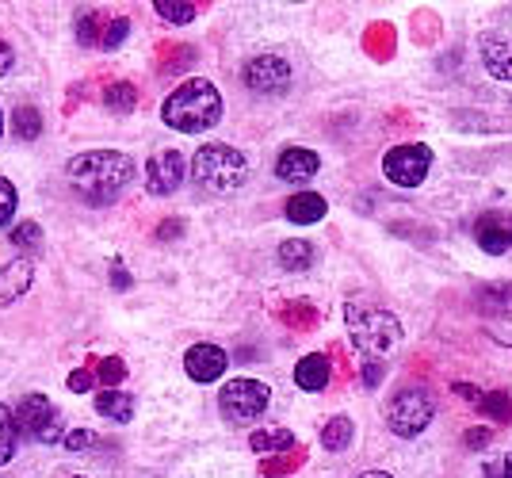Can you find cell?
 <instances>
[{
	"mask_svg": "<svg viewBox=\"0 0 512 478\" xmlns=\"http://www.w3.org/2000/svg\"><path fill=\"white\" fill-rule=\"evenodd\" d=\"M279 264L287 268V272H306L310 264H314V245L310 241H283L279 245Z\"/></svg>",
	"mask_w": 512,
	"mask_h": 478,
	"instance_id": "cell-21",
	"label": "cell"
},
{
	"mask_svg": "<svg viewBox=\"0 0 512 478\" xmlns=\"http://www.w3.org/2000/svg\"><path fill=\"white\" fill-rule=\"evenodd\" d=\"M283 318H287V322H295V326H310V322H314L318 314H314V310H310L306 303H291V306H287V314H283Z\"/></svg>",
	"mask_w": 512,
	"mask_h": 478,
	"instance_id": "cell-35",
	"label": "cell"
},
{
	"mask_svg": "<svg viewBox=\"0 0 512 478\" xmlns=\"http://www.w3.org/2000/svg\"><path fill=\"white\" fill-rule=\"evenodd\" d=\"M12 131H16V138H23V142L39 138V134H43V111L31 108V104H20V108L12 111Z\"/></svg>",
	"mask_w": 512,
	"mask_h": 478,
	"instance_id": "cell-22",
	"label": "cell"
},
{
	"mask_svg": "<svg viewBox=\"0 0 512 478\" xmlns=\"http://www.w3.org/2000/svg\"><path fill=\"white\" fill-rule=\"evenodd\" d=\"M100 35H104V16L100 12H81L77 16V39L85 46H100Z\"/></svg>",
	"mask_w": 512,
	"mask_h": 478,
	"instance_id": "cell-25",
	"label": "cell"
},
{
	"mask_svg": "<svg viewBox=\"0 0 512 478\" xmlns=\"http://www.w3.org/2000/svg\"><path fill=\"white\" fill-rule=\"evenodd\" d=\"M96 413L107 417V421H115V425H123L134 417V398L123 391H100L96 394Z\"/></svg>",
	"mask_w": 512,
	"mask_h": 478,
	"instance_id": "cell-18",
	"label": "cell"
},
{
	"mask_svg": "<svg viewBox=\"0 0 512 478\" xmlns=\"http://www.w3.org/2000/svg\"><path fill=\"white\" fill-rule=\"evenodd\" d=\"M432 417H436V394L428 391L425 383H406V387H398L394 398L386 402V425H390V433L406 436H421L432 425Z\"/></svg>",
	"mask_w": 512,
	"mask_h": 478,
	"instance_id": "cell-5",
	"label": "cell"
},
{
	"mask_svg": "<svg viewBox=\"0 0 512 478\" xmlns=\"http://www.w3.org/2000/svg\"><path fill=\"white\" fill-rule=\"evenodd\" d=\"M184 153L176 150H161L157 157H150V169H146V180H150V192L153 196H172L180 184H184Z\"/></svg>",
	"mask_w": 512,
	"mask_h": 478,
	"instance_id": "cell-11",
	"label": "cell"
},
{
	"mask_svg": "<svg viewBox=\"0 0 512 478\" xmlns=\"http://www.w3.org/2000/svg\"><path fill=\"white\" fill-rule=\"evenodd\" d=\"M62 440H65V448H69V452H85V448L96 444V436L88 433V429H73V433H65Z\"/></svg>",
	"mask_w": 512,
	"mask_h": 478,
	"instance_id": "cell-33",
	"label": "cell"
},
{
	"mask_svg": "<svg viewBox=\"0 0 512 478\" xmlns=\"http://www.w3.org/2000/svg\"><path fill=\"white\" fill-rule=\"evenodd\" d=\"M291 444H295V436L287 429H260V433L249 436L253 452H279V448H291Z\"/></svg>",
	"mask_w": 512,
	"mask_h": 478,
	"instance_id": "cell-24",
	"label": "cell"
},
{
	"mask_svg": "<svg viewBox=\"0 0 512 478\" xmlns=\"http://www.w3.org/2000/svg\"><path fill=\"white\" fill-rule=\"evenodd\" d=\"M161 119L165 127L180 134H199V131H211L214 123L222 119V92L203 81V77H192L184 85L165 96L161 104Z\"/></svg>",
	"mask_w": 512,
	"mask_h": 478,
	"instance_id": "cell-2",
	"label": "cell"
},
{
	"mask_svg": "<svg viewBox=\"0 0 512 478\" xmlns=\"http://www.w3.org/2000/svg\"><path fill=\"white\" fill-rule=\"evenodd\" d=\"M16 448H20V429H16V417H12V410H8V406H0V467H4V463H12Z\"/></svg>",
	"mask_w": 512,
	"mask_h": 478,
	"instance_id": "cell-23",
	"label": "cell"
},
{
	"mask_svg": "<svg viewBox=\"0 0 512 478\" xmlns=\"http://www.w3.org/2000/svg\"><path fill=\"white\" fill-rule=\"evenodd\" d=\"M192 176L199 188L218 192V196H230V192H237V188L245 184L249 161H245V153L234 150V146H226V142H207V146L195 150Z\"/></svg>",
	"mask_w": 512,
	"mask_h": 478,
	"instance_id": "cell-4",
	"label": "cell"
},
{
	"mask_svg": "<svg viewBox=\"0 0 512 478\" xmlns=\"http://www.w3.org/2000/svg\"><path fill=\"white\" fill-rule=\"evenodd\" d=\"M230 368V356H226V348L211 345V341H199L184 352V371L192 375L195 383H214V379H222Z\"/></svg>",
	"mask_w": 512,
	"mask_h": 478,
	"instance_id": "cell-10",
	"label": "cell"
},
{
	"mask_svg": "<svg viewBox=\"0 0 512 478\" xmlns=\"http://www.w3.org/2000/svg\"><path fill=\"white\" fill-rule=\"evenodd\" d=\"M352 433H356L352 417H329L325 429H321V448L325 452H344L352 444Z\"/></svg>",
	"mask_w": 512,
	"mask_h": 478,
	"instance_id": "cell-19",
	"label": "cell"
},
{
	"mask_svg": "<svg viewBox=\"0 0 512 478\" xmlns=\"http://www.w3.org/2000/svg\"><path fill=\"white\" fill-rule=\"evenodd\" d=\"M482 413H490L497 421H512V406H509V394H482V402H474Z\"/></svg>",
	"mask_w": 512,
	"mask_h": 478,
	"instance_id": "cell-28",
	"label": "cell"
},
{
	"mask_svg": "<svg viewBox=\"0 0 512 478\" xmlns=\"http://www.w3.org/2000/svg\"><path fill=\"white\" fill-rule=\"evenodd\" d=\"M428 169H432V150H428L425 142H402V146L386 150L383 157L386 180L398 184V188H421Z\"/></svg>",
	"mask_w": 512,
	"mask_h": 478,
	"instance_id": "cell-8",
	"label": "cell"
},
{
	"mask_svg": "<svg viewBox=\"0 0 512 478\" xmlns=\"http://www.w3.org/2000/svg\"><path fill=\"white\" fill-rule=\"evenodd\" d=\"M65 180L77 199H85L92 207H107L127 192V184L134 180V161L119 150H88L69 161Z\"/></svg>",
	"mask_w": 512,
	"mask_h": 478,
	"instance_id": "cell-1",
	"label": "cell"
},
{
	"mask_svg": "<svg viewBox=\"0 0 512 478\" xmlns=\"http://www.w3.org/2000/svg\"><path fill=\"white\" fill-rule=\"evenodd\" d=\"M321 169V157L314 150H306V146H287V150L276 157V176L283 184H306V180H314Z\"/></svg>",
	"mask_w": 512,
	"mask_h": 478,
	"instance_id": "cell-12",
	"label": "cell"
},
{
	"mask_svg": "<svg viewBox=\"0 0 512 478\" xmlns=\"http://www.w3.org/2000/svg\"><path fill=\"white\" fill-rule=\"evenodd\" d=\"M31 280H35V268L31 261H12L0 268V306H12L20 295L31 291Z\"/></svg>",
	"mask_w": 512,
	"mask_h": 478,
	"instance_id": "cell-14",
	"label": "cell"
},
{
	"mask_svg": "<svg viewBox=\"0 0 512 478\" xmlns=\"http://www.w3.org/2000/svg\"><path fill=\"white\" fill-rule=\"evenodd\" d=\"M12 417H16V429L35 436L39 444H58L65 436L62 410L46 394H27V398H20V406L12 410Z\"/></svg>",
	"mask_w": 512,
	"mask_h": 478,
	"instance_id": "cell-7",
	"label": "cell"
},
{
	"mask_svg": "<svg viewBox=\"0 0 512 478\" xmlns=\"http://www.w3.org/2000/svg\"><path fill=\"white\" fill-rule=\"evenodd\" d=\"M100 371H92L100 383H107V387H115V383H123V375H127V364L119 360V356H107V360H100L96 364Z\"/></svg>",
	"mask_w": 512,
	"mask_h": 478,
	"instance_id": "cell-29",
	"label": "cell"
},
{
	"mask_svg": "<svg viewBox=\"0 0 512 478\" xmlns=\"http://www.w3.org/2000/svg\"><path fill=\"white\" fill-rule=\"evenodd\" d=\"M180 230H184V222H176V218H172V222H165V226L157 230V238H161V241H169V238H176Z\"/></svg>",
	"mask_w": 512,
	"mask_h": 478,
	"instance_id": "cell-41",
	"label": "cell"
},
{
	"mask_svg": "<svg viewBox=\"0 0 512 478\" xmlns=\"http://www.w3.org/2000/svg\"><path fill=\"white\" fill-rule=\"evenodd\" d=\"M16 203H20V196H16L12 180H8V176H0V226H8V222H12V215H16Z\"/></svg>",
	"mask_w": 512,
	"mask_h": 478,
	"instance_id": "cell-30",
	"label": "cell"
},
{
	"mask_svg": "<svg viewBox=\"0 0 512 478\" xmlns=\"http://www.w3.org/2000/svg\"><path fill=\"white\" fill-rule=\"evenodd\" d=\"M344 326H348L352 345L360 348L367 360H379L402 341V322L390 310H379V306L348 303L344 306Z\"/></svg>",
	"mask_w": 512,
	"mask_h": 478,
	"instance_id": "cell-3",
	"label": "cell"
},
{
	"mask_svg": "<svg viewBox=\"0 0 512 478\" xmlns=\"http://www.w3.org/2000/svg\"><path fill=\"white\" fill-rule=\"evenodd\" d=\"M12 241H16L20 249H43V226L27 218V222H20V226L12 230Z\"/></svg>",
	"mask_w": 512,
	"mask_h": 478,
	"instance_id": "cell-27",
	"label": "cell"
},
{
	"mask_svg": "<svg viewBox=\"0 0 512 478\" xmlns=\"http://www.w3.org/2000/svg\"><path fill=\"white\" fill-rule=\"evenodd\" d=\"M127 31H130V23L123 20V16H115V20H107L104 23V35H100V46L104 50H115V46L127 39Z\"/></svg>",
	"mask_w": 512,
	"mask_h": 478,
	"instance_id": "cell-31",
	"label": "cell"
},
{
	"mask_svg": "<svg viewBox=\"0 0 512 478\" xmlns=\"http://www.w3.org/2000/svg\"><path fill=\"white\" fill-rule=\"evenodd\" d=\"M482 62L493 77L512 81V35H486L482 39Z\"/></svg>",
	"mask_w": 512,
	"mask_h": 478,
	"instance_id": "cell-15",
	"label": "cell"
},
{
	"mask_svg": "<svg viewBox=\"0 0 512 478\" xmlns=\"http://www.w3.org/2000/svg\"><path fill=\"white\" fill-rule=\"evenodd\" d=\"M383 379H386V364H383V360H367V364H363V387H367V391H375Z\"/></svg>",
	"mask_w": 512,
	"mask_h": 478,
	"instance_id": "cell-32",
	"label": "cell"
},
{
	"mask_svg": "<svg viewBox=\"0 0 512 478\" xmlns=\"http://www.w3.org/2000/svg\"><path fill=\"white\" fill-rule=\"evenodd\" d=\"M92 379H96L92 371H73V375H69V391H73V394H85L88 387H92Z\"/></svg>",
	"mask_w": 512,
	"mask_h": 478,
	"instance_id": "cell-36",
	"label": "cell"
},
{
	"mask_svg": "<svg viewBox=\"0 0 512 478\" xmlns=\"http://www.w3.org/2000/svg\"><path fill=\"white\" fill-rule=\"evenodd\" d=\"M153 12L169 23H192L199 8L195 4H180V0H161V4H153Z\"/></svg>",
	"mask_w": 512,
	"mask_h": 478,
	"instance_id": "cell-26",
	"label": "cell"
},
{
	"mask_svg": "<svg viewBox=\"0 0 512 478\" xmlns=\"http://www.w3.org/2000/svg\"><path fill=\"white\" fill-rule=\"evenodd\" d=\"M104 108L115 111V115H130V111L138 108V88L130 85V81H111L104 88Z\"/></svg>",
	"mask_w": 512,
	"mask_h": 478,
	"instance_id": "cell-20",
	"label": "cell"
},
{
	"mask_svg": "<svg viewBox=\"0 0 512 478\" xmlns=\"http://www.w3.org/2000/svg\"><path fill=\"white\" fill-rule=\"evenodd\" d=\"M455 394H463V398H482V394L474 391V387H467V383H459V387H455Z\"/></svg>",
	"mask_w": 512,
	"mask_h": 478,
	"instance_id": "cell-42",
	"label": "cell"
},
{
	"mask_svg": "<svg viewBox=\"0 0 512 478\" xmlns=\"http://www.w3.org/2000/svg\"><path fill=\"white\" fill-rule=\"evenodd\" d=\"M329 356H321V352H310V356H302L299 364H295V383H299V391H310L318 394L329 387Z\"/></svg>",
	"mask_w": 512,
	"mask_h": 478,
	"instance_id": "cell-16",
	"label": "cell"
},
{
	"mask_svg": "<svg viewBox=\"0 0 512 478\" xmlns=\"http://www.w3.org/2000/svg\"><path fill=\"white\" fill-rule=\"evenodd\" d=\"M0 134H4V115H0Z\"/></svg>",
	"mask_w": 512,
	"mask_h": 478,
	"instance_id": "cell-44",
	"label": "cell"
},
{
	"mask_svg": "<svg viewBox=\"0 0 512 478\" xmlns=\"http://www.w3.org/2000/svg\"><path fill=\"white\" fill-rule=\"evenodd\" d=\"M486 478H512V452H501L486 463Z\"/></svg>",
	"mask_w": 512,
	"mask_h": 478,
	"instance_id": "cell-34",
	"label": "cell"
},
{
	"mask_svg": "<svg viewBox=\"0 0 512 478\" xmlns=\"http://www.w3.org/2000/svg\"><path fill=\"white\" fill-rule=\"evenodd\" d=\"M268 402H272V391L260 379H230L222 387V394H218V410H222L226 421H234V425L256 421L260 413L268 410Z\"/></svg>",
	"mask_w": 512,
	"mask_h": 478,
	"instance_id": "cell-6",
	"label": "cell"
},
{
	"mask_svg": "<svg viewBox=\"0 0 512 478\" xmlns=\"http://www.w3.org/2000/svg\"><path fill=\"white\" fill-rule=\"evenodd\" d=\"M360 478H394V475H386V471H367V475H360Z\"/></svg>",
	"mask_w": 512,
	"mask_h": 478,
	"instance_id": "cell-43",
	"label": "cell"
},
{
	"mask_svg": "<svg viewBox=\"0 0 512 478\" xmlns=\"http://www.w3.org/2000/svg\"><path fill=\"white\" fill-rule=\"evenodd\" d=\"M111 287H119V291H127V287H130V272H127V268H119V264L111 268Z\"/></svg>",
	"mask_w": 512,
	"mask_h": 478,
	"instance_id": "cell-39",
	"label": "cell"
},
{
	"mask_svg": "<svg viewBox=\"0 0 512 478\" xmlns=\"http://www.w3.org/2000/svg\"><path fill=\"white\" fill-rule=\"evenodd\" d=\"M12 62H16V54H12V46L8 43H0V77L12 69Z\"/></svg>",
	"mask_w": 512,
	"mask_h": 478,
	"instance_id": "cell-40",
	"label": "cell"
},
{
	"mask_svg": "<svg viewBox=\"0 0 512 478\" xmlns=\"http://www.w3.org/2000/svg\"><path fill=\"white\" fill-rule=\"evenodd\" d=\"M283 215L291 218V222H299V226H314V222H321V218L329 215V203L318 192H295V196L287 199Z\"/></svg>",
	"mask_w": 512,
	"mask_h": 478,
	"instance_id": "cell-17",
	"label": "cell"
},
{
	"mask_svg": "<svg viewBox=\"0 0 512 478\" xmlns=\"http://www.w3.org/2000/svg\"><path fill=\"white\" fill-rule=\"evenodd\" d=\"M474 238H478V245H482L490 257H505V253L512 249V230H509V222H505L501 215H482V218H478Z\"/></svg>",
	"mask_w": 512,
	"mask_h": 478,
	"instance_id": "cell-13",
	"label": "cell"
},
{
	"mask_svg": "<svg viewBox=\"0 0 512 478\" xmlns=\"http://www.w3.org/2000/svg\"><path fill=\"white\" fill-rule=\"evenodd\" d=\"M490 444V429H470L467 433V448H486Z\"/></svg>",
	"mask_w": 512,
	"mask_h": 478,
	"instance_id": "cell-38",
	"label": "cell"
},
{
	"mask_svg": "<svg viewBox=\"0 0 512 478\" xmlns=\"http://www.w3.org/2000/svg\"><path fill=\"white\" fill-rule=\"evenodd\" d=\"M241 81H245L249 92L279 96V92H287V85H291V66H287L283 58H276V54H260V58H253V62L245 66Z\"/></svg>",
	"mask_w": 512,
	"mask_h": 478,
	"instance_id": "cell-9",
	"label": "cell"
},
{
	"mask_svg": "<svg viewBox=\"0 0 512 478\" xmlns=\"http://www.w3.org/2000/svg\"><path fill=\"white\" fill-rule=\"evenodd\" d=\"M188 58H192V50H169V54H165V66L161 69H184V62H188Z\"/></svg>",
	"mask_w": 512,
	"mask_h": 478,
	"instance_id": "cell-37",
	"label": "cell"
},
{
	"mask_svg": "<svg viewBox=\"0 0 512 478\" xmlns=\"http://www.w3.org/2000/svg\"><path fill=\"white\" fill-rule=\"evenodd\" d=\"M73 478H81V475H73Z\"/></svg>",
	"mask_w": 512,
	"mask_h": 478,
	"instance_id": "cell-45",
	"label": "cell"
}]
</instances>
